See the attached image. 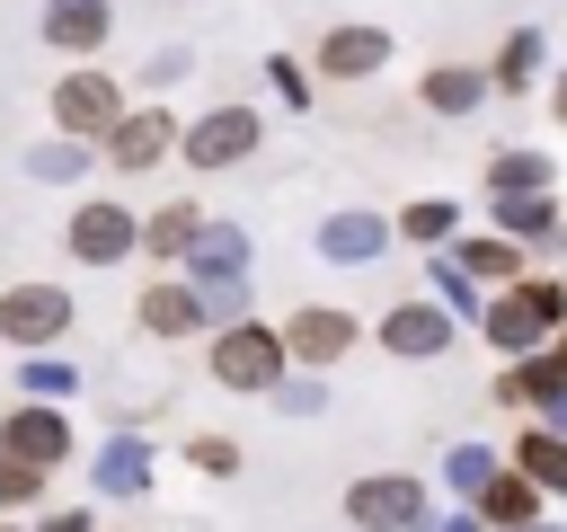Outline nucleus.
Wrapping results in <instances>:
<instances>
[{"label": "nucleus", "mask_w": 567, "mask_h": 532, "mask_svg": "<svg viewBox=\"0 0 567 532\" xmlns=\"http://www.w3.org/2000/svg\"><path fill=\"white\" fill-rule=\"evenodd\" d=\"M452 532H478V523H470V514H461V523H452Z\"/></svg>", "instance_id": "c9c22d12"}, {"label": "nucleus", "mask_w": 567, "mask_h": 532, "mask_svg": "<svg viewBox=\"0 0 567 532\" xmlns=\"http://www.w3.org/2000/svg\"><path fill=\"white\" fill-rule=\"evenodd\" d=\"M133 319H142V337H195L204 319H213V301H204V284H142V301H133Z\"/></svg>", "instance_id": "f8f14e48"}, {"label": "nucleus", "mask_w": 567, "mask_h": 532, "mask_svg": "<svg viewBox=\"0 0 567 532\" xmlns=\"http://www.w3.org/2000/svg\"><path fill=\"white\" fill-rule=\"evenodd\" d=\"M549 106H558V124H567V71H558V89H549Z\"/></svg>", "instance_id": "f704fd0d"}, {"label": "nucleus", "mask_w": 567, "mask_h": 532, "mask_svg": "<svg viewBox=\"0 0 567 532\" xmlns=\"http://www.w3.org/2000/svg\"><path fill=\"white\" fill-rule=\"evenodd\" d=\"M346 514H354L363 532H416L425 488H416V479H399V470H372V479H354V488H346Z\"/></svg>", "instance_id": "6e6552de"}, {"label": "nucleus", "mask_w": 567, "mask_h": 532, "mask_svg": "<svg viewBox=\"0 0 567 532\" xmlns=\"http://www.w3.org/2000/svg\"><path fill=\"white\" fill-rule=\"evenodd\" d=\"M381 346L408 355V364H425V355L452 346V319H443L434 301H390V310H381Z\"/></svg>", "instance_id": "4468645a"}, {"label": "nucleus", "mask_w": 567, "mask_h": 532, "mask_svg": "<svg viewBox=\"0 0 567 532\" xmlns=\"http://www.w3.org/2000/svg\"><path fill=\"white\" fill-rule=\"evenodd\" d=\"M487 89H496V80H487V71H470V62H434V71L416 80V98H425L434 115H470Z\"/></svg>", "instance_id": "f3484780"}, {"label": "nucleus", "mask_w": 567, "mask_h": 532, "mask_svg": "<svg viewBox=\"0 0 567 532\" xmlns=\"http://www.w3.org/2000/svg\"><path fill=\"white\" fill-rule=\"evenodd\" d=\"M514 532H549V523H514Z\"/></svg>", "instance_id": "e433bc0d"}, {"label": "nucleus", "mask_w": 567, "mask_h": 532, "mask_svg": "<svg viewBox=\"0 0 567 532\" xmlns=\"http://www.w3.org/2000/svg\"><path fill=\"white\" fill-rule=\"evenodd\" d=\"M177 133H186V124H177L168 106H124V124H115V133H106L97 151H106V168L142 177V168H159V160L177 151Z\"/></svg>", "instance_id": "423d86ee"}, {"label": "nucleus", "mask_w": 567, "mask_h": 532, "mask_svg": "<svg viewBox=\"0 0 567 532\" xmlns=\"http://www.w3.org/2000/svg\"><path fill=\"white\" fill-rule=\"evenodd\" d=\"M62 328H71V293H62V284H9V293H0V337H9V346L35 355V346H53Z\"/></svg>", "instance_id": "0eeeda50"}, {"label": "nucleus", "mask_w": 567, "mask_h": 532, "mask_svg": "<svg viewBox=\"0 0 567 532\" xmlns=\"http://www.w3.org/2000/svg\"><path fill=\"white\" fill-rule=\"evenodd\" d=\"M275 399H284L292 417H310V408H328V390H319V381H275Z\"/></svg>", "instance_id": "473e14b6"}, {"label": "nucleus", "mask_w": 567, "mask_h": 532, "mask_svg": "<svg viewBox=\"0 0 567 532\" xmlns=\"http://www.w3.org/2000/svg\"><path fill=\"white\" fill-rule=\"evenodd\" d=\"M35 488H44V470H35V461H18V452L0 443V514H18V505H35Z\"/></svg>", "instance_id": "cd10ccee"}, {"label": "nucleus", "mask_w": 567, "mask_h": 532, "mask_svg": "<svg viewBox=\"0 0 567 532\" xmlns=\"http://www.w3.org/2000/svg\"><path fill=\"white\" fill-rule=\"evenodd\" d=\"M62 248H71L80 266H124V257L142 248V222H133V204H124V195H89V204L71 213Z\"/></svg>", "instance_id": "20e7f679"}, {"label": "nucleus", "mask_w": 567, "mask_h": 532, "mask_svg": "<svg viewBox=\"0 0 567 532\" xmlns=\"http://www.w3.org/2000/svg\"><path fill=\"white\" fill-rule=\"evenodd\" d=\"M257 106H213V115H195L186 133H177V151H186V168H239L248 151H257Z\"/></svg>", "instance_id": "39448f33"}, {"label": "nucleus", "mask_w": 567, "mask_h": 532, "mask_svg": "<svg viewBox=\"0 0 567 532\" xmlns=\"http://www.w3.org/2000/svg\"><path fill=\"white\" fill-rule=\"evenodd\" d=\"M354 337H363V328H354V310H337V301H310V310H292V319H284V346H292V364H301V372H328Z\"/></svg>", "instance_id": "1a4fd4ad"}, {"label": "nucleus", "mask_w": 567, "mask_h": 532, "mask_svg": "<svg viewBox=\"0 0 567 532\" xmlns=\"http://www.w3.org/2000/svg\"><path fill=\"white\" fill-rule=\"evenodd\" d=\"M186 62H195L186 44H159V53L142 62V80H151V89H168V80H186Z\"/></svg>", "instance_id": "2f4dec72"}, {"label": "nucleus", "mask_w": 567, "mask_h": 532, "mask_svg": "<svg viewBox=\"0 0 567 532\" xmlns=\"http://www.w3.org/2000/svg\"><path fill=\"white\" fill-rule=\"evenodd\" d=\"M0 532H18V523H9V514H0Z\"/></svg>", "instance_id": "58836bf2"}, {"label": "nucleus", "mask_w": 567, "mask_h": 532, "mask_svg": "<svg viewBox=\"0 0 567 532\" xmlns=\"http://www.w3.org/2000/svg\"><path fill=\"white\" fill-rule=\"evenodd\" d=\"M558 390H567V364H558V355H549V364H514V372H505V399H514V408H523V399H540V408H549Z\"/></svg>", "instance_id": "bb28decb"}, {"label": "nucleus", "mask_w": 567, "mask_h": 532, "mask_svg": "<svg viewBox=\"0 0 567 532\" xmlns=\"http://www.w3.org/2000/svg\"><path fill=\"white\" fill-rule=\"evenodd\" d=\"M106 35H115V0H44V44L53 53H106Z\"/></svg>", "instance_id": "ddd939ff"}, {"label": "nucleus", "mask_w": 567, "mask_h": 532, "mask_svg": "<svg viewBox=\"0 0 567 532\" xmlns=\"http://www.w3.org/2000/svg\"><path fill=\"white\" fill-rule=\"evenodd\" d=\"M558 364H567V328H558Z\"/></svg>", "instance_id": "4c0bfd02"}, {"label": "nucleus", "mask_w": 567, "mask_h": 532, "mask_svg": "<svg viewBox=\"0 0 567 532\" xmlns=\"http://www.w3.org/2000/svg\"><path fill=\"white\" fill-rule=\"evenodd\" d=\"M89 151H97V142L53 133V142H35V151H27V168H35V177H80V168H89Z\"/></svg>", "instance_id": "b1692460"}, {"label": "nucleus", "mask_w": 567, "mask_h": 532, "mask_svg": "<svg viewBox=\"0 0 567 532\" xmlns=\"http://www.w3.org/2000/svg\"><path fill=\"white\" fill-rule=\"evenodd\" d=\"M540 62H549V35H540V27H514V35L496 44V71H487V80H496L505 98H523V89L540 80Z\"/></svg>", "instance_id": "6ab92c4d"}, {"label": "nucleus", "mask_w": 567, "mask_h": 532, "mask_svg": "<svg viewBox=\"0 0 567 532\" xmlns=\"http://www.w3.org/2000/svg\"><path fill=\"white\" fill-rule=\"evenodd\" d=\"M452 257H461V266H470L478 284H523V266H532V257H523L514 239H461Z\"/></svg>", "instance_id": "5701e85b"}, {"label": "nucleus", "mask_w": 567, "mask_h": 532, "mask_svg": "<svg viewBox=\"0 0 567 532\" xmlns=\"http://www.w3.org/2000/svg\"><path fill=\"white\" fill-rule=\"evenodd\" d=\"M186 266H195L204 301H239V275H248V231H230V222H204V239L186 248Z\"/></svg>", "instance_id": "9b49d317"}, {"label": "nucleus", "mask_w": 567, "mask_h": 532, "mask_svg": "<svg viewBox=\"0 0 567 532\" xmlns=\"http://www.w3.org/2000/svg\"><path fill=\"white\" fill-rule=\"evenodd\" d=\"M44 532H89V514H53V523H44Z\"/></svg>", "instance_id": "72a5a7b5"}, {"label": "nucleus", "mask_w": 567, "mask_h": 532, "mask_svg": "<svg viewBox=\"0 0 567 532\" xmlns=\"http://www.w3.org/2000/svg\"><path fill=\"white\" fill-rule=\"evenodd\" d=\"M558 319H567V284H558V275H540V284L523 275V284H505V293L487 301V337H496L505 355H523V346L549 337Z\"/></svg>", "instance_id": "f03ea898"}, {"label": "nucleus", "mask_w": 567, "mask_h": 532, "mask_svg": "<svg viewBox=\"0 0 567 532\" xmlns=\"http://www.w3.org/2000/svg\"><path fill=\"white\" fill-rule=\"evenodd\" d=\"M443 479H452L461 497H478V488L496 479V452H478V443H452V461H443Z\"/></svg>", "instance_id": "c85d7f7f"}, {"label": "nucleus", "mask_w": 567, "mask_h": 532, "mask_svg": "<svg viewBox=\"0 0 567 532\" xmlns=\"http://www.w3.org/2000/svg\"><path fill=\"white\" fill-rule=\"evenodd\" d=\"M514 470H532L549 497L567 488V434L558 426H523V443H514Z\"/></svg>", "instance_id": "4be33fe9"}, {"label": "nucleus", "mask_w": 567, "mask_h": 532, "mask_svg": "<svg viewBox=\"0 0 567 532\" xmlns=\"http://www.w3.org/2000/svg\"><path fill=\"white\" fill-rule=\"evenodd\" d=\"M532 505H540V479H532V470H496V479L478 488V514H487V523H505V532H514V523H532Z\"/></svg>", "instance_id": "aec40b11"}, {"label": "nucleus", "mask_w": 567, "mask_h": 532, "mask_svg": "<svg viewBox=\"0 0 567 532\" xmlns=\"http://www.w3.org/2000/svg\"><path fill=\"white\" fill-rule=\"evenodd\" d=\"M97 479H106L115 497H133V488H142V452H133V443H115V452L97 461Z\"/></svg>", "instance_id": "7c9ffc66"}, {"label": "nucleus", "mask_w": 567, "mask_h": 532, "mask_svg": "<svg viewBox=\"0 0 567 532\" xmlns=\"http://www.w3.org/2000/svg\"><path fill=\"white\" fill-rule=\"evenodd\" d=\"M390 53H399V44H390V27H363V18H354V27H328V35L310 44L319 80H372Z\"/></svg>", "instance_id": "9d476101"}, {"label": "nucleus", "mask_w": 567, "mask_h": 532, "mask_svg": "<svg viewBox=\"0 0 567 532\" xmlns=\"http://www.w3.org/2000/svg\"><path fill=\"white\" fill-rule=\"evenodd\" d=\"M186 461H195V470H213V479H230V470H239V443H221V434H195V443H186Z\"/></svg>", "instance_id": "c756f323"}, {"label": "nucleus", "mask_w": 567, "mask_h": 532, "mask_svg": "<svg viewBox=\"0 0 567 532\" xmlns=\"http://www.w3.org/2000/svg\"><path fill=\"white\" fill-rule=\"evenodd\" d=\"M390 248V222L381 213H328L319 222V257H337V266H372Z\"/></svg>", "instance_id": "dca6fc26"}, {"label": "nucleus", "mask_w": 567, "mask_h": 532, "mask_svg": "<svg viewBox=\"0 0 567 532\" xmlns=\"http://www.w3.org/2000/svg\"><path fill=\"white\" fill-rule=\"evenodd\" d=\"M284 364H292V346H284V328H257V319H230V328L213 337V381H230V390H275V381H284Z\"/></svg>", "instance_id": "7ed1b4c3"}, {"label": "nucleus", "mask_w": 567, "mask_h": 532, "mask_svg": "<svg viewBox=\"0 0 567 532\" xmlns=\"http://www.w3.org/2000/svg\"><path fill=\"white\" fill-rule=\"evenodd\" d=\"M549 151H496L487 160V195H549Z\"/></svg>", "instance_id": "412c9836"}, {"label": "nucleus", "mask_w": 567, "mask_h": 532, "mask_svg": "<svg viewBox=\"0 0 567 532\" xmlns=\"http://www.w3.org/2000/svg\"><path fill=\"white\" fill-rule=\"evenodd\" d=\"M0 443H9L18 461H35V470H53V461L71 452V426H62V408H35V399H27V408H18L9 426H0Z\"/></svg>", "instance_id": "2eb2a0df"}, {"label": "nucleus", "mask_w": 567, "mask_h": 532, "mask_svg": "<svg viewBox=\"0 0 567 532\" xmlns=\"http://www.w3.org/2000/svg\"><path fill=\"white\" fill-rule=\"evenodd\" d=\"M195 239H204V213H195L186 195H177V204H159V213L142 222V248H151L159 266H186V248H195Z\"/></svg>", "instance_id": "a211bd4d"}, {"label": "nucleus", "mask_w": 567, "mask_h": 532, "mask_svg": "<svg viewBox=\"0 0 567 532\" xmlns=\"http://www.w3.org/2000/svg\"><path fill=\"white\" fill-rule=\"evenodd\" d=\"M452 231H461V204H443V195L399 213V239H416V248H434V239H452Z\"/></svg>", "instance_id": "a878e982"}, {"label": "nucleus", "mask_w": 567, "mask_h": 532, "mask_svg": "<svg viewBox=\"0 0 567 532\" xmlns=\"http://www.w3.org/2000/svg\"><path fill=\"white\" fill-rule=\"evenodd\" d=\"M124 80L106 71V62H71L62 80H53V133H80V142H106L115 124H124Z\"/></svg>", "instance_id": "f257e3e1"}, {"label": "nucleus", "mask_w": 567, "mask_h": 532, "mask_svg": "<svg viewBox=\"0 0 567 532\" xmlns=\"http://www.w3.org/2000/svg\"><path fill=\"white\" fill-rule=\"evenodd\" d=\"M496 222H505V239H540V231H558V204L549 195H496Z\"/></svg>", "instance_id": "393cba45"}]
</instances>
